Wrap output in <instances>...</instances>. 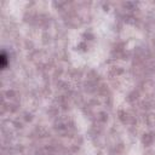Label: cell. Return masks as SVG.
<instances>
[{"instance_id":"obj_1","label":"cell","mask_w":155,"mask_h":155,"mask_svg":"<svg viewBox=\"0 0 155 155\" xmlns=\"http://www.w3.org/2000/svg\"><path fill=\"white\" fill-rule=\"evenodd\" d=\"M6 64H7L6 54H5V53H1V56H0V67H1V68H5Z\"/></svg>"}]
</instances>
